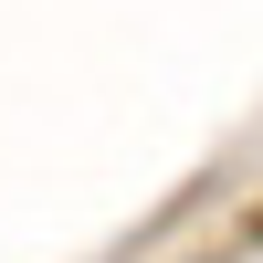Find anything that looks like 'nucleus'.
<instances>
[{
	"instance_id": "1",
	"label": "nucleus",
	"mask_w": 263,
	"mask_h": 263,
	"mask_svg": "<svg viewBox=\"0 0 263 263\" xmlns=\"http://www.w3.org/2000/svg\"><path fill=\"white\" fill-rule=\"evenodd\" d=\"M253 242H263V211H253Z\"/></svg>"
}]
</instances>
